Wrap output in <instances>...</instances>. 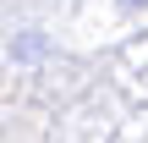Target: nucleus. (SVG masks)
<instances>
[{
	"label": "nucleus",
	"instance_id": "nucleus-1",
	"mask_svg": "<svg viewBox=\"0 0 148 143\" xmlns=\"http://www.w3.org/2000/svg\"><path fill=\"white\" fill-rule=\"evenodd\" d=\"M126 6H143V0H126Z\"/></svg>",
	"mask_w": 148,
	"mask_h": 143
}]
</instances>
